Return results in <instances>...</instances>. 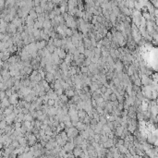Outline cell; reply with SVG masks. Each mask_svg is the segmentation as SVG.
I'll return each mask as SVG.
<instances>
[{
    "instance_id": "obj_21",
    "label": "cell",
    "mask_w": 158,
    "mask_h": 158,
    "mask_svg": "<svg viewBox=\"0 0 158 158\" xmlns=\"http://www.w3.org/2000/svg\"><path fill=\"white\" fill-rule=\"evenodd\" d=\"M133 82H134L135 85H137V86H140L141 85V81H140V78H136Z\"/></svg>"
},
{
    "instance_id": "obj_18",
    "label": "cell",
    "mask_w": 158,
    "mask_h": 158,
    "mask_svg": "<svg viewBox=\"0 0 158 158\" xmlns=\"http://www.w3.org/2000/svg\"><path fill=\"white\" fill-rule=\"evenodd\" d=\"M110 101H112V102L117 101V94L116 93H113L112 94H110Z\"/></svg>"
},
{
    "instance_id": "obj_23",
    "label": "cell",
    "mask_w": 158,
    "mask_h": 158,
    "mask_svg": "<svg viewBox=\"0 0 158 158\" xmlns=\"http://www.w3.org/2000/svg\"><path fill=\"white\" fill-rule=\"evenodd\" d=\"M66 123V126L68 127V128H71V127H73V122L71 121V120H68V121H65Z\"/></svg>"
},
{
    "instance_id": "obj_22",
    "label": "cell",
    "mask_w": 158,
    "mask_h": 158,
    "mask_svg": "<svg viewBox=\"0 0 158 158\" xmlns=\"http://www.w3.org/2000/svg\"><path fill=\"white\" fill-rule=\"evenodd\" d=\"M83 123L86 124V125H90V124H91V118L87 116V117L83 119Z\"/></svg>"
},
{
    "instance_id": "obj_13",
    "label": "cell",
    "mask_w": 158,
    "mask_h": 158,
    "mask_svg": "<svg viewBox=\"0 0 158 158\" xmlns=\"http://www.w3.org/2000/svg\"><path fill=\"white\" fill-rule=\"evenodd\" d=\"M147 140L149 143H154L155 140H156V136H153V135H149L147 137Z\"/></svg>"
},
{
    "instance_id": "obj_24",
    "label": "cell",
    "mask_w": 158,
    "mask_h": 158,
    "mask_svg": "<svg viewBox=\"0 0 158 158\" xmlns=\"http://www.w3.org/2000/svg\"><path fill=\"white\" fill-rule=\"evenodd\" d=\"M101 89V92H102V94H105L106 93V91H107V87L105 86V85H103L102 87L100 88Z\"/></svg>"
},
{
    "instance_id": "obj_7",
    "label": "cell",
    "mask_w": 158,
    "mask_h": 158,
    "mask_svg": "<svg viewBox=\"0 0 158 158\" xmlns=\"http://www.w3.org/2000/svg\"><path fill=\"white\" fill-rule=\"evenodd\" d=\"M114 145H115V143H114V140H113V139H108L105 142H104V147H105V148H107V149L111 148V147L114 146Z\"/></svg>"
},
{
    "instance_id": "obj_12",
    "label": "cell",
    "mask_w": 158,
    "mask_h": 158,
    "mask_svg": "<svg viewBox=\"0 0 158 158\" xmlns=\"http://www.w3.org/2000/svg\"><path fill=\"white\" fill-rule=\"evenodd\" d=\"M118 149H119V152L120 153H123V154H126L127 152H129V148L125 146V145H119L118 146Z\"/></svg>"
},
{
    "instance_id": "obj_17",
    "label": "cell",
    "mask_w": 158,
    "mask_h": 158,
    "mask_svg": "<svg viewBox=\"0 0 158 158\" xmlns=\"http://www.w3.org/2000/svg\"><path fill=\"white\" fill-rule=\"evenodd\" d=\"M91 64H93V61H92V59L90 58V57H86L85 60H84V62H83V65L84 66H90Z\"/></svg>"
},
{
    "instance_id": "obj_29",
    "label": "cell",
    "mask_w": 158,
    "mask_h": 158,
    "mask_svg": "<svg viewBox=\"0 0 158 158\" xmlns=\"http://www.w3.org/2000/svg\"><path fill=\"white\" fill-rule=\"evenodd\" d=\"M157 120H158V117H157Z\"/></svg>"
},
{
    "instance_id": "obj_28",
    "label": "cell",
    "mask_w": 158,
    "mask_h": 158,
    "mask_svg": "<svg viewBox=\"0 0 158 158\" xmlns=\"http://www.w3.org/2000/svg\"><path fill=\"white\" fill-rule=\"evenodd\" d=\"M156 23H157V25H158V19L156 20Z\"/></svg>"
},
{
    "instance_id": "obj_3",
    "label": "cell",
    "mask_w": 158,
    "mask_h": 158,
    "mask_svg": "<svg viewBox=\"0 0 158 158\" xmlns=\"http://www.w3.org/2000/svg\"><path fill=\"white\" fill-rule=\"evenodd\" d=\"M48 44V42L45 41V40H40V41H36V45L38 47V50L39 49H44L45 48Z\"/></svg>"
},
{
    "instance_id": "obj_15",
    "label": "cell",
    "mask_w": 158,
    "mask_h": 158,
    "mask_svg": "<svg viewBox=\"0 0 158 158\" xmlns=\"http://www.w3.org/2000/svg\"><path fill=\"white\" fill-rule=\"evenodd\" d=\"M55 104H56V100L53 99V98H49L48 101H47V105H49V107L55 106Z\"/></svg>"
},
{
    "instance_id": "obj_5",
    "label": "cell",
    "mask_w": 158,
    "mask_h": 158,
    "mask_svg": "<svg viewBox=\"0 0 158 158\" xmlns=\"http://www.w3.org/2000/svg\"><path fill=\"white\" fill-rule=\"evenodd\" d=\"M82 152H83V150L82 149V147L81 146H75L74 150H73V153H74L75 157H79Z\"/></svg>"
},
{
    "instance_id": "obj_25",
    "label": "cell",
    "mask_w": 158,
    "mask_h": 158,
    "mask_svg": "<svg viewBox=\"0 0 158 158\" xmlns=\"http://www.w3.org/2000/svg\"><path fill=\"white\" fill-rule=\"evenodd\" d=\"M116 118H117V117H116V116H115V115H111V116H110V117L108 118V121L114 122V121H116Z\"/></svg>"
},
{
    "instance_id": "obj_4",
    "label": "cell",
    "mask_w": 158,
    "mask_h": 158,
    "mask_svg": "<svg viewBox=\"0 0 158 158\" xmlns=\"http://www.w3.org/2000/svg\"><path fill=\"white\" fill-rule=\"evenodd\" d=\"M11 105V104H10L9 99H8L7 96L5 97L4 99L1 100V107H2V108H6V107H7L8 105Z\"/></svg>"
},
{
    "instance_id": "obj_6",
    "label": "cell",
    "mask_w": 158,
    "mask_h": 158,
    "mask_svg": "<svg viewBox=\"0 0 158 158\" xmlns=\"http://www.w3.org/2000/svg\"><path fill=\"white\" fill-rule=\"evenodd\" d=\"M64 94H67L70 98H72L74 95H75V90L74 89H72V88H70V89H67V90H65L64 91Z\"/></svg>"
},
{
    "instance_id": "obj_26",
    "label": "cell",
    "mask_w": 158,
    "mask_h": 158,
    "mask_svg": "<svg viewBox=\"0 0 158 158\" xmlns=\"http://www.w3.org/2000/svg\"><path fill=\"white\" fill-rule=\"evenodd\" d=\"M142 16L145 18V19H150V14H149V13H147L146 11L142 13Z\"/></svg>"
},
{
    "instance_id": "obj_19",
    "label": "cell",
    "mask_w": 158,
    "mask_h": 158,
    "mask_svg": "<svg viewBox=\"0 0 158 158\" xmlns=\"http://www.w3.org/2000/svg\"><path fill=\"white\" fill-rule=\"evenodd\" d=\"M64 89L63 88H60V89H58V90H55V92L57 93V94L58 95V96H60V95H62V94H64Z\"/></svg>"
},
{
    "instance_id": "obj_2",
    "label": "cell",
    "mask_w": 158,
    "mask_h": 158,
    "mask_svg": "<svg viewBox=\"0 0 158 158\" xmlns=\"http://www.w3.org/2000/svg\"><path fill=\"white\" fill-rule=\"evenodd\" d=\"M45 81L51 83V82H56V79H55V75L53 74L52 72H47L46 71V74H45Z\"/></svg>"
},
{
    "instance_id": "obj_1",
    "label": "cell",
    "mask_w": 158,
    "mask_h": 158,
    "mask_svg": "<svg viewBox=\"0 0 158 158\" xmlns=\"http://www.w3.org/2000/svg\"><path fill=\"white\" fill-rule=\"evenodd\" d=\"M75 146H76V145L74 144V142H71V141H69V140H68L67 143H66V145H65L63 148H64L68 152H73Z\"/></svg>"
},
{
    "instance_id": "obj_8",
    "label": "cell",
    "mask_w": 158,
    "mask_h": 158,
    "mask_svg": "<svg viewBox=\"0 0 158 158\" xmlns=\"http://www.w3.org/2000/svg\"><path fill=\"white\" fill-rule=\"evenodd\" d=\"M76 128L79 129L80 131H82V130H84V129H87V125H86V124H84L83 122H82V121H79V122L77 123Z\"/></svg>"
},
{
    "instance_id": "obj_10",
    "label": "cell",
    "mask_w": 158,
    "mask_h": 158,
    "mask_svg": "<svg viewBox=\"0 0 158 158\" xmlns=\"http://www.w3.org/2000/svg\"><path fill=\"white\" fill-rule=\"evenodd\" d=\"M54 45L56 47H61L63 45L62 43V39H58V38H54Z\"/></svg>"
},
{
    "instance_id": "obj_11",
    "label": "cell",
    "mask_w": 158,
    "mask_h": 158,
    "mask_svg": "<svg viewBox=\"0 0 158 158\" xmlns=\"http://www.w3.org/2000/svg\"><path fill=\"white\" fill-rule=\"evenodd\" d=\"M24 71H25V73L27 74V75H31L32 73V71H33V68H32V66H27V67H24L23 68Z\"/></svg>"
},
{
    "instance_id": "obj_14",
    "label": "cell",
    "mask_w": 158,
    "mask_h": 158,
    "mask_svg": "<svg viewBox=\"0 0 158 158\" xmlns=\"http://www.w3.org/2000/svg\"><path fill=\"white\" fill-rule=\"evenodd\" d=\"M103 130L105 131L106 134H107V133H109L110 131H112L111 128H110V127H109V126L107 125V123H106V124H105V125L103 126Z\"/></svg>"
},
{
    "instance_id": "obj_16",
    "label": "cell",
    "mask_w": 158,
    "mask_h": 158,
    "mask_svg": "<svg viewBox=\"0 0 158 158\" xmlns=\"http://www.w3.org/2000/svg\"><path fill=\"white\" fill-rule=\"evenodd\" d=\"M81 71H82V73H84V74H86L89 72V67L88 66H82L81 67Z\"/></svg>"
},
{
    "instance_id": "obj_9",
    "label": "cell",
    "mask_w": 158,
    "mask_h": 158,
    "mask_svg": "<svg viewBox=\"0 0 158 158\" xmlns=\"http://www.w3.org/2000/svg\"><path fill=\"white\" fill-rule=\"evenodd\" d=\"M44 29H52V21H51V19H45L44 20Z\"/></svg>"
},
{
    "instance_id": "obj_27",
    "label": "cell",
    "mask_w": 158,
    "mask_h": 158,
    "mask_svg": "<svg viewBox=\"0 0 158 158\" xmlns=\"http://www.w3.org/2000/svg\"><path fill=\"white\" fill-rule=\"evenodd\" d=\"M113 93H114V91H113V89H112V88H107V91H106V94H109V95H110V94H113Z\"/></svg>"
},
{
    "instance_id": "obj_20",
    "label": "cell",
    "mask_w": 158,
    "mask_h": 158,
    "mask_svg": "<svg viewBox=\"0 0 158 158\" xmlns=\"http://www.w3.org/2000/svg\"><path fill=\"white\" fill-rule=\"evenodd\" d=\"M6 125H7V123L5 119H3V120H1V124H0V129H5L6 127Z\"/></svg>"
}]
</instances>
